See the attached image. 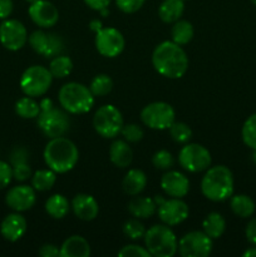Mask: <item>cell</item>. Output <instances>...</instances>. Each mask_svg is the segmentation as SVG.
I'll list each match as a JSON object with an SVG mask.
<instances>
[{"mask_svg": "<svg viewBox=\"0 0 256 257\" xmlns=\"http://www.w3.org/2000/svg\"><path fill=\"white\" fill-rule=\"evenodd\" d=\"M152 64L156 72L170 79H178L188 69V57L181 45L175 42H162L152 53Z\"/></svg>", "mask_w": 256, "mask_h": 257, "instance_id": "6da1fadb", "label": "cell"}, {"mask_svg": "<svg viewBox=\"0 0 256 257\" xmlns=\"http://www.w3.org/2000/svg\"><path fill=\"white\" fill-rule=\"evenodd\" d=\"M44 161L55 173H67L75 167L79 160V151L74 142L65 137L50 138L45 146Z\"/></svg>", "mask_w": 256, "mask_h": 257, "instance_id": "7a4b0ae2", "label": "cell"}, {"mask_svg": "<svg viewBox=\"0 0 256 257\" xmlns=\"http://www.w3.org/2000/svg\"><path fill=\"white\" fill-rule=\"evenodd\" d=\"M201 191L207 200L222 202L233 193V176L226 166H215L206 170L201 181Z\"/></svg>", "mask_w": 256, "mask_h": 257, "instance_id": "3957f363", "label": "cell"}, {"mask_svg": "<svg viewBox=\"0 0 256 257\" xmlns=\"http://www.w3.org/2000/svg\"><path fill=\"white\" fill-rule=\"evenodd\" d=\"M59 103L64 110L73 114H83L94 105V95L89 88L82 83L70 82L63 85L59 90Z\"/></svg>", "mask_w": 256, "mask_h": 257, "instance_id": "277c9868", "label": "cell"}, {"mask_svg": "<svg viewBox=\"0 0 256 257\" xmlns=\"http://www.w3.org/2000/svg\"><path fill=\"white\" fill-rule=\"evenodd\" d=\"M146 248L151 256L172 257L178 250L177 237L167 225H155L145 233Z\"/></svg>", "mask_w": 256, "mask_h": 257, "instance_id": "5b68a950", "label": "cell"}, {"mask_svg": "<svg viewBox=\"0 0 256 257\" xmlns=\"http://www.w3.org/2000/svg\"><path fill=\"white\" fill-rule=\"evenodd\" d=\"M53 82L49 69L43 65H32L24 70L20 78V88L28 97H40L48 92Z\"/></svg>", "mask_w": 256, "mask_h": 257, "instance_id": "8992f818", "label": "cell"}, {"mask_svg": "<svg viewBox=\"0 0 256 257\" xmlns=\"http://www.w3.org/2000/svg\"><path fill=\"white\" fill-rule=\"evenodd\" d=\"M94 130L100 137L114 138L120 133L123 127L122 113L117 107L112 104H105L98 108L93 117Z\"/></svg>", "mask_w": 256, "mask_h": 257, "instance_id": "52a82bcc", "label": "cell"}, {"mask_svg": "<svg viewBox=\"0 0 256 257\" xmlns=\"http://www.w3.org/2000/svg\"><path fill=\"white\" fill-rule=\"evenodd\" d=\"M141 120L151 130H168L176 120V112L166 102H153L146 105L141 112Z\"/></svg>", "mask_w": 256, "mask_h": 257, "instance_id": "ba28073f", "label": "cell"}, {"mask_svg": "<svg viewBox=\"0 0 256 257\" xmlns=\"http://www.w3.org/2000/svg\"><path fill=\"white\" fill-rule=\"evenodd\" d=\"M211 153L203 146L188 143L178 153V162L183 170L197 173L206 171L211 166Z\"/></svg>", "mask_w": 256, "mask_h": 257, "instance_id": "9c48e42d", "label": "cell"}, {"mask_svg": "<svg viewBox=\"0 0 256 257\" xmlns=\"http://www.w3.org/2000/svg\"><path fill=\"white\" fill-rule=\"evenodd\" d=\"M70 120L67 113L53 107L48 110H42L38 115V127L48 138L62 137L69 131Z\"/></svg>", "mask_w": 256, "mask_h": 257, "instance_id": "30bf717a", "label": "cell"}, {"mask_svg": "<svg viewBox=\"0 0 256 257\" xmlns=\"http://www.w3.org/2000/svg\"><path fill=\"white\" fill-rule=\"evenodd\" d=\"M155 201L158 207V217L167 226L180 225L188 217V206L181 198L166 200L162 196H156Z\"/></svg>", "mask_w": 256, "mask_h": 257, "instance_id": "8fae6325", "label": "cell"}, {"mask_svg": "<svg viewBox=\"0 0 256 257\" xmlns=\"http://www.w3.org/2000/svg\"><path fill=\"white\" fill-rule=\"evenodd\" d=\"M178 251L182 257H207L212 251V238L203 231H192L181 238Z\"/></svg>", "mask_w": 256, "mask_h": 257, "instance_id": "7c38bea8", "label": "cell"}, {"mask_svg": "<svg viewBox=\"0 0 256 257\" xmlns=\"http://www.w3.org/2000/svg\"><path fill=\"white\" fill-rule=\"evenodd\" d=\"M30 47L35 53L44 58H54L64 49L63 39L55 33H45L43 30H35L28 37Z\"/></svg>", "mask_w": 256, "mask_h": 257, "instance_id": "4fadbf2b", "label": "cell"}, {"mask_svg": "<svg viewBox=\"0 0 256 257\" xmlns=\"http://www.w3.org/2000/svg\"><path fill=\"white\" fill-rule=\"evenodd\" d=\"M124 37L115 28H102L95 33V48L103 57H118L124 49Z\"/></svg>", "mask_w": 256, "mask_h": 257, "instance_id": "5bb4252c", "label": "cell"}, {"mask_svg": "<svg viewBox=\"0 0 256 257\" xmlns=\"http://www.w3.org/2000/svg\"><path fill=\"white\" fill-rule=\"evenodd\" d=\"M27 42V28L19 20L5 19L0 24V43L5 49L17 52L22 49Z\"/></svg>", "mask_w": 256, "mask_h": 257, "instance_id": "9a60e30c", "label": "cell"}, {"mask_svg": "<svg viewBox=\"0 0 256 257\" xmlns=\"http://www.w3.org/2000/svg\"><path fill=\"white\" fill-rule=\"evenodd\" d=\"M28 13L30 19L40 28H52L59 20L57 7L48 0H37L30 4Z\"/></svg>", "mask_w": 256, "mask_h": 257, "instance_id": "2e32d148", "label": "cell"}, {"mask_svg": "<svg viewBox=\"0 0 256 257\" xmlns=\"http://www.w3.org/2000/svg\"><path fill=\"white\" fill-rule=\"evenodd\" d=\"M37 196H35L34 187L27 185L15 186L8 191L5 196V202L12 210L17 212L28 211L34 206Z\"/></svg>", "mask_w": 256, "mask_h": 257, "instance_id": "e0dca14e", "label": "cell"}, {"mask_svg": "<svg viewBox=\"0 0 256 257\" xmlns=\"http://www.w3.org/2000/svg\"><path fill=\"white\" fill-rule=\"evenodd\" d=\"M161 187L170 197L182 198L190 191V181L178 171H168L161 178Z\"/></svg>", "mask_w": 256, "mask_h": 257, "instance_id": "ac0fdd59", "label": "cell"}, {"mask_svg": "<svg viewBox=\"0 0 256 257\" xmlns=\"http://www.w3.org/2000/svg\"><path fill=\"white\" fill-rule=\"evenodd\" d=\"M27 220L20 213H10L3 220L0 225V232L5 240L17 242L27 232Z\"/></svg>", "mask_w": 256, "mask_h": 257, "instance_id": "d6986e66", "label": "cell"}, {"mask_svg": "<svg viewBox=\"0 0 256 257\" xmlns=\"http://www.w3.org/2000/svg\"><path fill=\"white\" fill-rule=\"evenodd\" d=\"M72 208L74 215L82 221H93L99 212L97 200L87 193H79L75 196L72 201Z\"/></svg>", "mask_w": 256, "mask_h": 257, "instance_id": "ffe728a7", "label": "cell"}, {"mask_svg": "<svg viewBox=\"0 0 256 257\" xmlns=\"http://www.w3.org/2000/svg\"><path fill=\"white\" fill-rule=\"evenodd\" d=\"M89 255V242L79 235L70 236L60 246V257H88Z\"/></svg>", "mask_w": 256, "mask_h": 257, "instance_id": "44dd1931", "label": "cell"}, {"mask_svg": "<svg viewBox=\"0 0 256 257\" xmlns=\"http://www.w3.org/2000/svg\"><path fill=\"white\" fill-rule=\"evenodd\" d=\"M109 158L114 166L125 168L133 160V151L125 141H114L109 147Z\"/></svg>", "mask_w": 256, "mask_h": 257, "instance_id": "7402d4cb", "label": "cell"}, {"mask_svg": "<svg viewBox=\"0 0 256 257\" xmlns=\"http://www.w3.org/2000/svg\"><path fill=\"white\" fill-rule=\"evenodd\" d=\"M147 186V176L143 171L133 168L125 173L123 178L122 187L130 196H138Z\"/></svg>", "mask_w": 256, "mask_h": 257, "instance_id": "603a6c76", "label": "cell"}, {"mask_svg": "<svg viewBox=\"0 0 256 257\" xmlns=\"http://www.w3.org/2000/svg\"><path fill=\"white\" fill-rule=\"evenodd\" d=\"M157 210V203L155 198L150 197H133L128 203V211L136 218H150L155 215Z\"/></svg>", "mask_w": 256, "mask_h": 257, "instance_id": "cb8c5ba5", "label": "cell"}, {"mask_svg": "<svg viewBox=\"0 0 256 257\" xmlns=\"http://www.w3.org/2000/svg\"><path fill=\"white\" fill-rule=\"evenodd\" d=\"M185 12V0H163L158 8L161 20L167 24L180 20Z\"/></svg>", "mask_w": 256, "mask_h": 257, "instance_id": "d4e9b609", "label": "cell"}, {"mask_svg": "<svg viewBox=\"0 0 256 257\" xmlns=\"http://www.w3.org/2000/svg\"><path fill=\"white\" fill-rule=\"evenodd\" d=\"M230 207L236 216L241 218L251 217L255 212V202L247 195H235L231 196Z\"/></svg>", "mask_w": 256, "mask_h": 257, "instance_id": "484cf974", "label": "cell"}, {"mask_svg": "<svg viewBox=\"0 0 256 257\" xmlns=\"http://www.w3.org/2000/svg\"><path fill=\"white\" fill-rule=\"evenodd\" d=\"M69 201L63 195H53L45 202V211L55 220L64 218L69 212Z\"/></svg>", "mask_w": 256, "mask_h": 257, "instance_id": "4316f807", "label": "cell"}, {"mask_svg": "<svg viewBox=\"0 0 256 257\" xmlns=\"http://www.w3.org/2000/svg\"><path fill=\"white\" fill-rule=\"evenodd\" d=\"M203 232L211 238H218L226 230V221L218 212H211L205 217L202 222Z\"/></svg>", "mask_w": 256, "mask_h": 257, "instance_id": "83f0119b", "label": "cell"}, {"mask_svg": "<svg viewBox=\"0 0 256 257\" xmlns=\"http://www.w3.org/2000/svg\"><path fill=\"white\" fill-rule=\"evenodd\" d=\"M195 30H193L192 24L187 20H177L173 24L172 30H171V37L172 42L178 45H185L192 40Z\"/></svg>", "mask_w": 256, "mask_h": 257, "instance_id": "f1b7e54d", "label": "cell"}, {"mask_svg": "<svg viewBox=\"0 0 256 257\" xmlns=\"http://www.w3.org/2000/svg\"><path fill=\"white\" fill-rule=\"evenodd\" d=\"M15 112L24 119L38 118L40 114V105L33 97H23L15 104Z\"/></svg>", "mask_w": 256, "mask_h": 257, "instance_id": "f546056e", "label": "cell"}, {"mask_svg": "<svg viewBox=\"0 0 256 257\" xmlns=\"http://www.w3.org/2000/svg\"><path fill=\"white\" fill-rule=\"evenodd\" d=\"M49 72L52 73L53 78H58V79H63V78L68 77L73 70V62L69 57L67 55H57V57L52 58L49 64Z\"/></svg>", "mask_w": 256, "mask_h": 257, "instance_id": "4dcf8cb0", "label": "cell"}, {"mask_svg": "<svg viewBox=\"0 0 256 257\" xmlns=\"http://www.w3.org/2000/svg\"><path fill=\"white\" fill-rule=\"evenodd\" d=\"M57 181V173L53 170H39L32 176V185L34 190L44 192L49 191Z\"/></svg>", "mask_w": 256, "mask_h": 257, "instance_id": "1f68e13d", "label": "cell"}, {"mask_svg": "<svg viewBox=\"0 0 256 257\" xmlns=\"http://www.w3.org/2000/svg\"><path fill=\"white\" fill-rule=\"evenodd\" d=\"M89 89L94 97H103L109 94L113 89V80L107 74H98L92 79Z\"/></svg>", "mask_w": 256, "mask_h": 257, "instance_id": "d6a6232c", "label": "cell"}, {"mask_svg": "<svg viewBox=\"0 0 256 257\" xmlns=\"http://www.w3.org/2000/svg\"><path fill=\"white\" fill-rule=\"evenodd\" d=\"M241 136H242L243 143L248 148L256 150V113L251 114L245 120L241 130Z\"/></svg>", "mask_w": 256, "mask_h": 257, "instance_id": "836d02e7", "label": "cell"}, {"mask_svg": "<svg viewBox=\"0 0 256 257\" xmlns=\"http://www.w3.org/2000/svg\"><path fill=\"white\" fill-rule=\"evenodd\" d=\"M168 130H170L172 140L177 143H187L192 137V131L183 122H176L175 120Z\"/></svg>", "mask_w": 256, "mask_h": 257, "instance_id": "e575fe53", "label": "cell"}, {"mask_svg": "<svg viewBox=\"0 0 256 257\" xmlns=\"http://www.w3.org/2000/svg\"><path fill=\"white\" fill-rule=\"evenodd\" d=\"M123 232L131 240H140V238L145 237L146 228L143 223L140 222L138 220H130L123 226Z\"/></svg>", "mask_w": 256, "mask_h": 257, "instance_id": "d590c367", "label": "cell"}, {"mask_svg": "<svg viewBox=\"0 0 256 257\" xmlns=\"http://www.w3.org/2000/svg\"><path fill=\"white\" fill-rule=\"evenodd\" d=\"M152 163L157 170L167 171L172 167L173 163H175V160H173V156L171 155L168 151L161 150L157 151V152L153 155Z\"/></svg>", "mask_w": 256, "mask_h": 257, "instance_id": "8d00e7d4", "label": "cell"}, {"mask_svg": "<svg viewBox=\"0 0 256 257\" xmlns=\"http://www.w3.org/2000/svg\"><path fill=\"white\" fill-rule=\"evenodd\" d=\"M120 133H122V136L124 137V140L131 143L140 142L143 138V136H145V132H143L142 128L138 124H135V123H131V124L125 125L123 124Z\"/></svg>", "mask_w": 256, "mask_h": 257, "instance_id": "74e56055", "label": "cell"}, {"mask_svg": "<svg viewBox=\"0 0 256 257\" xmlns=\"http://www.w3.org/2000/svg\"><path fill=\"white\" fill-rule=\"evenodd\" d=\"M13 177L20 182L32 177V168L28 165L27 161H19V162L13 163Z\"/></svg>", "mask_w": 256, "mask_h": 257, "instance_id": "f35d334b", "label": "cell"}, {"mask_svg": "<svg viewBox=\"0 0 256 257\" xmlns=\"http://www.w3.org/2000/svg\"><path fill=\"white\" fill-rule=\"evenodd\" d=\"M146 0H115V5L118 9L122 10L125 14H133L138 12L145 5Z\"/></svg>", "mask_w": 256, "mask_h": 257, "instance_id": "ab89813d", "label": "cell"}, {"mask_svg": "<svg viewBox=\"0 0 256 257\" xmlns=\"http://www.w3.org/2000/svg\"><path fill=\"white\" fill-rule=\"evenodd\" d=\"M119 257H150L151 253L146 247L138 245H127L118 252Z\"/></svg>", "mask_w": 256, "mask_h": 257, "instance_id": "60d3db41", "label": "cell"}, {"mask_svg": "<svg viewBox=\"0 0 256 257\" xmlns=\"http://www.w3.org/2000/svg\"><path fill=\"white\" fill-rule=\"evenodd\" d=\"M13 180V167L9 163L0 161V191L9 186Z\"/></svg>", "mask_w": 256, "mask_h": 257, "instance_id": "b9f144b4", "label": "cell"}, {"mask_svg": "<svg viewBox=\"0 0 256 257\" xmlns=\"http://www.w3.org/2000/svg\"><path fill=\"white\" fill-rule=\"evenodd\" d=\"M39 255L42 257H58L60 256V248L52 243H45L40 247Z\"/></svg>", "mask_w": 256, "mask_h": 257, "instance_id": "7bdbcfd3", "label": "cell"}, {"mask_svg": "<svg viewBox=\"0 0 256 257\" xmlns=\"http://www.w3.org/2000/svg\"><path fill=\"white\" fill-rule=\"evenodd\" d=\"M13 9H14L13 0H0V19H8L12 15Z\"/></svg>", "mask_w": 256, "mask_h": 257, "instance_id": "ee69618b", "label": "cell"}, {"mask_svg": "<svg viewBox=\"0 0 256 257\" xmlns=\"http://www.w3.org/2000/svg\"><path fill=\"white\" fill-rule=\"evenodd\" d=\"M245 235L248 243H251L252 246H256V218H252V220L247 223L245 230Z\"/></svg>", "mask_w": 256, "mask_h": 257, "instance_id": "f6af8a7d", "label": "cell"}, {"mask_svg": "<svg viewBox=\"0 0 256 257\" xmlns=\"http://www.w3.org/2000/svg\"><path fill=\"white\" fill-rule=\"evenodd\" d=\"M112 0H84L85 4L93 10H97V12H100L104 8H108V5L110 4Z\"/></svg>", "mask_w": 256, "mask_h": 257, "instance_id": "bcb514c9", "label": "cell"}, {"mask_svg": "<svg viewBox=\"0 0 256 257\" xmlns=\"http://www.w3.org/2000/svg\"><path fill=\"white\" fill-rule=\"evenodd\" d=\"M39 105H40V112H42V110H48L50 109V108L54 107L53 100L49 99V98H44V99H42V102L39 103Z\"/></svg>", "mask_w": 256, "mask_h": 257, "instance_id": "7dc6e473", "label": "cell"}, {"mask_svg": "<svg viewBox=\"0 0 256 257\" xmlns=\"http://www.w3.org/2000/svg\"><path fill=\"white\" fill-rule=\"evenodd\" d=\"M89 27H90V29L93 30V32L98 33L100 29H102V22H100V20H98V19H94V20H92V22L89 23Z\"/></svg>", "mask_w": 256, "mask_h": 257, "instance_id": "c3c4849f", "label": "cell"}, {"mask_svg": "<svg viewBox=\"0 0 256 257\" xmlns=\"http://www.w3.org/2000/svg\"><path fill=\"white\" fill-rule=\"evenodd\" d=\"M243 257H256V246L255 247H250L242 253Z\"/></svg>", "mask_w": 256, "mask_h": 257, "instance_id": "681fc988", "label": "cell"}, {"mask_svg": "<svg viewBox=\"0 0 256 257\" xmlns=\"http://www.w3.org/2000/svg\"><path fill=\"white\" fill-rule=\"evenodd\" d=\"M252 160H253V162L256 163V150H253V155H252Z\"/></svg>", "mask_w": 256, "mask_h": 257, "instance_id": "f907efd6", "label": "cell"}, {"mask_svg": "<svg viewBox=\"0 0 256 257\" xmlns=\"http://www.w3.org/2000/svg\"><path fill=\"white\" fill-rule=\"evenodd\" d=\"M25 2L29 3V4H33V3H35V2H37V0H25Z\"/></svg>", "mask_w": 256, "mask_h": 257, "instance_id": "816d5d0a", "label": "cell"}, {"mask_svg": "<svg viewBox=\"0 0 256 257\" xmlns=\"http://www.w3.org/2000/svg\"><path fill=\"white\" fill-rule=\"evenodd\" d=\"M250 2H251V3H252V4H253V5H256V0H250Z\"/></svg>", "mask_w": 256, "mask_h": 257, "instance_id": "f5cc1de1", "label": "cell"}, {"mask_svg": "<svg viewBox=\"0 0 256 257\" xmlns=\"http://www.w3.org/2000/svg\"><path fill=\"white\" fill-rule=\"evenodd\" d=\"M185 2H186V0H185Z\"/></svg>", "mask_w": 256, "mask_h": 257, "instance_id": "db71d44e", "label": "cell"}]
</instances>
